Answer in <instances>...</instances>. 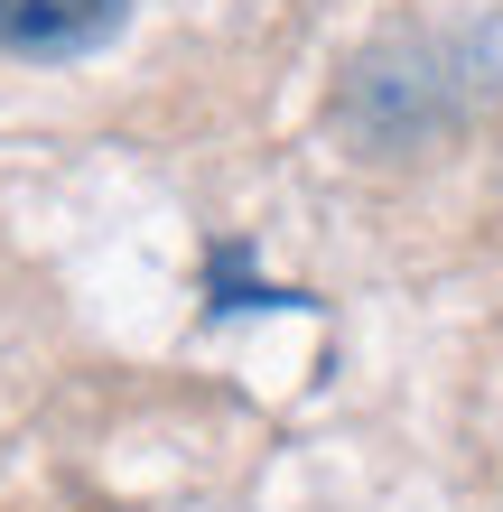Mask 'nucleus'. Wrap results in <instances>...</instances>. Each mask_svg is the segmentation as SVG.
<instances>
[{"mask_svg":"<svg viewBox=\"0 0 503 512\" xmlns=\"http://www.w3.org/2000/svg\"><path fill=\"white\" fill-rule=\"evenodd\" d=\"M503 75L494 38L476 28H392L345 66L336 122L373 149V159H410V149L448 140L466 112L485 103V84Z\"/></svg>","mask_w":503,"mask_h":512,"instance_id":"obj_1","label":"nucleus"},{"mask_svg":"<svg viewBox=\"0 0 503 512\" xmlns=\"http://www.w3.org/2000/svg\"><path fill=\"white\" fill-rule=\"evenodd\" d=\"M131 0H0V47L10 56H84L122 38Z\"/></svg>","mask_w":503,"mask_h":512,"instance_id":"obj_2","label":"nucleus"}]
</instances>
